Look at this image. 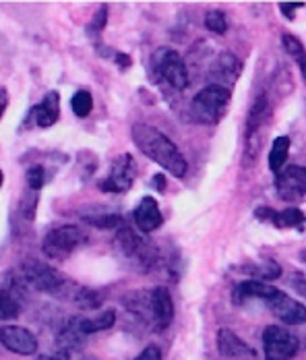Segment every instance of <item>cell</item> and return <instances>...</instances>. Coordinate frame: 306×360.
<instances>
[{
    "label": "cell",
    "mask_w": 306,
    "mask_h": 360,
    "mask_svg": "<svg viewBox=\"0 0 306 360\" xmlns=\"http://www.w3.org/2000/svg\"><path fill=\"white\" fill-rule=\"evenodd\" d=\"M248 360H253V359H248Z\"/></svg>",
    "instance_id": "ab89813d"
},
{
    "label": "cell",
    "mask_w": 306,
    "mask_h": 360,
    "mask_svg": "<svg viewBox=\"0 0 306 360\" xmlns=\"http://www.w3.org/2000/svg\"><path fill=\"white\" fill-rule=\"evenodd\" d=\"M205 27L217 36H224L228 32V19H226V13L219 11V8H211L207 11L205 15Z\"/></svg>",
    "instance_id": "d4e9b609"
},
{
    "label": "cell",
    "mask_w": 306,
    "mask_h": 360,
    "mask_svg": "<svg viewBox=\"0 0 306 360\" xmlns=\"http://www.w3.org/2000/svg\"><path fill=\"white\" fill-rule=\"evenodd\" d=\"M298 63V67H300V71H302V77H305V81H306V54L300 58V60H296Z\"/></svg>",
    "instance_id": "8d00e7d4"
},
{
    "label": "cell",
    "mask_w": 306,
    "mask_h": 360,
    "mask_svg": "<svg viewBox=\"0 0 306 360\" xmlns=\"http://www.w3.org/2000/svg\"><path fill=\"white\" fill-rule=\"evenodd\" d=\"M257 217L265 219V221H272L275 228H302L306 224L305 212L296 210V207L281 210V212H275L272 207H259Z\"/></svg>",
    "instance_id": "2e32d148"
},
{
    "label": "cell",
    "mask_w": 306,
    "mask_h": 360,
    "mask_svg": "<svg viewBox=\"0 0 306 360\" xmlns=\"http://www.w3.org/2000/svg\"><path fill=\"white\" fill-rule=\"evenodd\" d=\"M44 182H46V170H44V166H39V164H35L32 166L30 170H27V186L37 193L42 186H44Z\"/></svg>",
    "instance_id": "83f0119b"
},
{
    "label": "cell",
    "mask_w": 306,
    "mask_h": 360,
    "mask_svg": "<svg viewBox=\"0 0 306 360\" xmlns=\"http://www.w3.org/2000/svg\"><path fill=\"white\" fill-rule=\"evenodd\" d=\"M272 313L283 325H300L306 323V307L302 302L294 300L292 296L283 294L281 290L267 302Z\"/></svg>",
    "instance_id": "7c38bea8"
},
{
    "label": "cell",
    "mask_w": 306,
    "mask_h": 360,
    "mask_svg": "<svg viewBox=\"0 0 306 360\" xmlns=\"http://www.w3.org/2000/svg\"><path fill=\"white\" fill-rule=\"evenodd\" d=\"M135 182V162L131 153H122L112 162L108 176L100 182L103 193H127Z\"/></svg>",
    "instance_id": "ba28073f"
},
{
    "label": "cell",
    "mask_w": 306,
    "mask_h": 360,
    "mask_svg": "<svg viewBox=\"0 0 306 360\" xmlns=\"http://www.w3.org/2000/svg\"><path fill=\"white\" fill-rule=\"evenodd\" d=\"M131 137L135 141L136 149L145 158H149L155 164H160L162 168H166L172 176L182 179L186 174L189 166H186L184 155L180 153V149L172 143V139H168L162 131H158L151 124L136 122L135 127L131 129Z\"/></svg>",
    "instance_id": "7a4b0ae2"
},
{
    "label": "cell",
    "mask_w": 306,
    "mask_h": 360,
    "mask_svg": "<svg viewBox=\"0 0 306 360\" xmlns=\"http://www.w3.org/2000/svg\"><path fill=\"white\" fill-rule=\"evenodd\" d=\"M300 259H302V261L306 263V249H305V251H300Z\"/></svg>",
    "instance_id": "74e56055"
},
{
    "label": "cell",
    "mask_w": 306,
    "mask_h": 360,
    "mask_svg": "<svg viewBox=\"0 0 306 360\" xmlns=\"http://www.w3.org/2000/svg\"><path fill=\"white\" fill-rule=\"evenodd\" d=\"M267 114H269L267 98L265 96H259L255 100V104L250 106V114H248V137H253L261 129V124L267 120Z\"/></svg>",
    "instance_id": "7402d4cb"
},
{
    "label": "cell",
    "mask_w": 306,
    "mask_h": 360,
    "mask_svg": "<svg viewBox=\"0 0 306 360\" xmlns=\"http://www.w3.org/2000/svg\"><path fill=\"white\" fill-rule=\"evenodd\" d=\"M116 65H120L122 69H129V67H131V58H129L127 54L118 52V54H116Z\"/></svg>",
    "instance_id": "e575fe53"
},
{
    "label": "cell",
    "mask_w": 306,
    "mask_h": 360,
    "mask_svg": "<svg viewBox=\"0 0 306 360\" xmlns=\"http://www.w3.org/2000/svg\"><path fill=\"white\" fill-rule=\"evenodd\" d=\"M151 71L155 79H162L172 89L184 91L189 87V69L182 56L172 48H160L151 58Z\"/></svg>",
    "instance_id": "5b68a950"
},
{
    "label": "cell",
    "mask_w": 306,
    "mask_h": 360,
    "mask_svg": "<svg viewBox=\"0 0 306 360\" xmlns=\"http://www.w3.org/2000/svg\"><path fill=\"white\" fill-rule=\"evenodd\" d=\"M300 6H302V2H281V4H279L281 13H283L288 19H294V8H300Z\"/></svg>",
    "instance_id": "1f68e13d"
},
{
    "label": "cell",
    "mask_w": 306,
    "mask_h": 360,
    "mask_svg": "<svg viewBox=\"0 0 306 360\" xmlns=\"http://www.w3.org/2000/svg\"><path fill=\"white\" fill-rule=\"evenodd\" d=\"M153 186H155L158 191H164V188H166V176H164V174H155V176H153Z\"/></svg>",
    "instance_id": "d590c367"
},
{
    "label": "cell",
    "mask_w": 306,
    "mask_h": 360,
    "mask_svg": "<svg viewBox=\"0 0 306 360\" xmlns=\"http://www.w3.org/2000/svg\"><path fill=\"white\" fill-rule=\"evenodd\" d=\"M265 360H292L300 348V340L283 325H269L263 331Z\"/></svg>",
    "instance_id": "52a82bcc"
},
{
    "label": "cell",
    "mask_w": 306,
    "mask_h": 360,
    "mask_svg": "<svg viewBox=\"0 0 306 360\" xmlns=\"http://www.w3.org/2000/svg\"><path fill=\"white\" fill-rule=\"evenodd\" d=\"M85 360H96V359H85Z\"/></svg>",
    "instance_id": "f35d334b"
},
{
    "label": "cell",
    "mask_w": 306,
    "mask_h": 360,
    "mask_svg": "<svg viewBox=\"0 0 306 360\" xmlns=\"http://www.w3.org/2000/svg\"><path fill=\"white\" fill-rule=\"evenodd\" d=\"M87 243V234L79 226H58L50 230L42 240V251L48 259H67L68 255L77 251Z\"/></svg>",
    "instance_id": "8992f818"
},
{
    "label": "cell",
    "mask_w": 306,
    "mask_h": 360,
    "mask_svg": "<svg viewBox=\"0 0 306 360\" xmlns=\"http://www.w3.org/2000/svg\"><path fill=\"white\" fill-rule=\"evenodd\" d=\"M70 108H72V112H75L79 118L89 116L91 110H94V96H91L87 89L77 91V94L72 96V100H70Z\"/></svg>",
    "instance_id": "cb8c5ba5"
},
{
    "label": "cell",
    "mask_w": 306,
    "mask_h": 360,
    "mask_svg": "<svg viewBox=\"0 0 306 360\" xmlns=\"http://www.w3.org/2000/svg\"><path fill=\"white\" fill-rule=\"evenodd\" d=\"M135 360H162V352L158 346H147Z\"/></svg>",
    "instance_id": "4dcf8cb0"
},
{
    "label": "cell",
    "mask_w": 306,
    "mask_h": 360,
    "mask_svg": "<svg viewBox=\"0 0 306 360\" xmlns=\"http://www.w3.org/2000/svg\"><path fill=\"white\" fill-rule=\"evenodd\" d=\"M116 245L120 247V251L127 257L136 259L139 263H143L145 267H151L155 261V252L151 249V245H147V240H143L141 236H136L131 228H120L118 236H116Z\"/></svg>",
    "instance_id": "8fae6325"
},
{
    "label": "cell",
    "mask_w": 306,
    "mask_h": 360,
    "mask_svg": "<svg viewBox=\"0 0 306 360\" xmlns=\"http://www.w3.org/2000/svg\"><path fill=\"white\" fill-rule=\"evenodd\" d=\"M70 286L67 278L44 261L27 259L15 269L6 274V290L17 294L27 292H46V294H60Z\"/></svg>",
    "instance_id": "6da1fadb"
},
{
    "label": "cell",
    "mask_w": 306,
    "mask_h": 360,
    "mask_svg": "<svg viewBox=\"0 0 306 360\" xmlns=\"http://www.w3.org/2000/svg\"><path fill=\"white\" fill-rule=\"evenodd\" d=\"M279 290L269 286L267 282H261V280H246V282H240L238 286L232 292V302L234 304H244L246 300H263L265 304L272 300L273 296L277 294Z\"/></svg>",
    "instance_id": "9a60e30c"
},
{
    "label": "cell",
    "mask_w": 306,
    "mask_h": 360,
    "mask_svg": "<svg viewBox=\"0 0 306 360\" xmlns=\"http://www.w3.org/2000/svg\"><path fill=\"white\" fill-rule=\"evenodd\" d=\"M56 344L60 348V352H75V350H81V346L85 344V333L79 329V325L72 319H68V323L58 331L56 335Z\"/></svg>",
    "instance_id": "d6986e66"
},
{
    "label": "cell",
    "mask_w": 306,
    "mask_h": 360,
    "mask_svg": "<svg viewBox=\"0 0 306 360\" xmlns=\"http://www.w3.org/2000/svg\"><path fill=\"white\" fill-rule=\"evenodd\" d=\"M217 348L222 356L226 359H240V356H250L253 359V348H248L238 335L230 329H219L217 333Z\"/></svg>",
    "instance_id": "ac0fdd59"
},
{
    "label": "cell",
    "mask_w": 306,
    "mask_h": 360,
    "mask_svg": "<svg viewBox=\"0 0 306 360\" xmlns=\"http://www.w3.org/2000/svg\"><path fill=\"white\" fill-rule=\"evenodd\" d=\"M21 313V302L17 300V296L11 290L2 288L0 292V317L2 321H11Z\"/></svg>",
    "instance_id": "603a6c76"
},
{
    "label": "cell",
    "mask_w": 306,
    "mask_h": 360,
    "mask_svg": "<svg viewBox=\"0 0 306 360\" xmlns=\"http://www.w3.org/2000/svg\"><path fill=\"white\" fill-rule=\"evenodd\" d=\"M127 307L143 321L153 325L155 331L168 329L174 319V302L168 288L158 286L153 290H139L127 296Z\"/></svg>",
    "instance_id": "3957f363"
},
{
    "label": "cell",
    "mask_w": 306,
    "mask_h": 360,
    "mask_svg": "<svg viewBox=\"0 0 306 360\" xmlns=\"http://www.w3.org/2000/svg\"><path fill=\"white\" fill-rule=\"evenodd\" d=\"M58 116H60V96H58V91H48L46 98L35 108H32V118H34L35 124L42 127V129L52 127L58 120Z\"/></svg>",
    "instance_id": "e0dca14e"
},
{
    "label": "cell",
    "mask_w": 306,
    "mask_h": 360,
    "mask_svg": "<svg viewBox=\"0 0 306 360\" xmlns=\"http://www.w3.org/2000/svg\"><path fill=\"white\" fill-rule=\"evenodd\" d=\"M35 207H37V193L32 191V195H27L21 203H19V212L27 219H34L35 217Z\"/></svg>",
    "instance_id": "f546056e"
},
{
    "label": "cell",
    "mask_w": 306,
    "mask_h": 360,
    "mask_svg": "<svg viewBox=\"0 0 306 360\" xmlns=\"http://www.w3.org/2000/svg\"><path fill=\"white\" fill-rule=\"evenodd\" d=\"M35 360H70V354L68 352H54V354H42L39 359Z\"/></svg>",
    "instance_id": "d6a6232c"
},
{
    "label": "cell",
    "mask_w": 306,
    "mask_h": 360,
    "mask_svg": "<svg viewBox=\"0 0 306 360\" xmlns=\"http://www.w3.org/2000/svg\"><path fill=\"white\" fill-rule=\"evenodd\" d=\"M281 44H283V50H286L290 56H294L296 60H300V58L305 56V48H302L300 39L294 37L292 34H283V36H281Z\"/></svg>",
    "instance_id": "4316f807"
},
{
    "label": "cell",
    "mask_w": 306,
    "mask_h": 360,
    "mask_svg": "<svg viewBox=\"0 0 306 360\" xmlns=\"http://www.w3.org/2000/svg\"><path fill=\"white\" fill-rule=\"evenodd\" d=\"M75 321L79 325V329L89 335V333H96V331H103V329H110L114 321H116V313L112 309H106L100 315L96 317H75Z\"/></svg>",
    "instance_id": "ffe728a7"
},
{
    "label": "cell",
    "mask_w": 306,
    "mask_h": 360,
    "mask_svg": "<svg viewBox=\"0 0 306 360\" xmlns=\"http://www.w3.org/2000/svg\"><path fill=\"white\" fill-rule=\"evenodd\" d=\"M83 221L94 228H125V219L118 214H96V216H83Z\"/></svg>",
    "instance_id": "484cf974"
},
{
    "label": "cell",
    "mask_w": 306,
    "mask_h": 360,
    "mask_svg": "<svg viewBox=\"0 0 306 360\" xmlns=\"http://www.w3.org/2000/svg\"><path fill=\"white\" fill-rule=\"evenodd\" d=\"M240 72H242V63L238 60V56H234L232 52H222L213 60V65L209 69V77H213L215 85L230 89L238 81Z\"/></svg>",
    "instance_id": "4fadbf2b"
},
{
    "label": "cell",
    "mask_w": 306,
    "mask_h": 360,
    "mask_svg": "<svg viewBox=\"0 0 306 360\" xmlns=\"http://www.w3.org/2000/svg\"><path fill=\"white\" fill-rule=\"evenodd\" d=\"M288 153H290V137H277L272 145V151H269V170L272 172H281L283 170V164L288 160Z\"/></svg>",
    "instance_id": "44dd1931"
},
{
    "label": "cell",
    "mask_w": 306,
    "mask_h": 360,
    "mask_svg": "<svg viewBox=\"0 0 306 360\" xmlns=\"http://www.w3.org/2000/svg\"><path fill=\"white\" fill-rule=\"evenodd\" d=\"M275 188L283 201H296L306 195V168L305 166H288L283 168L277 179Z\"/></svg>",
    "instance_id": "9c48e42d"
},
{
    "label": "cell",
    "mask_w": 306,
    "mask_h": 360,
    "mask_svg": "<svg viewBox=\"0 0 306 360\" xmlns=\"http://www.w3.org/2000/svg\"><path fill=\"white\" fill-rule=\"evenodd\" d=\"M290 284H292V288L298 290L300 294H305L306 296V278H300V276H298V278H296V280H292Z\"/></svg>",
    "instance_id": "836d02e7"
},
{
    "label": "cell",
    "mask_w": 306,
    "mask_h": 360,
    "mask_svg": "<svg viewBox=\"0 0 306 360\" xmlns=\"http://www.w3.org/2000/svg\"><path fill=\"white\" fill-rule=\"evenodd\" d=\"M230 100H232V91L228 87H222V85H207L203 87L191 102V114L195 118V122H201V124H217L230 106Z\"/></svg>",
    "instance_id": "277c9868"
},
{
    "label": "cell",
    "mask_w": 306,
    "mask_h": 360,
    "mask_svg": "<svg viewBox=\"0 0 306 360\" xmlns=\"http://www.w3.org/2000/svg\"><path fill=\"white\" fill-rule=\"evenodd\" d=\"M135 224L143 234H149V232L158 230L164 224V216L160 212V205L151 195H147V197H143L139 201V205L135 207Z\"/></svg>",
    "instance_id": "5bb4252c"
},
{
    "label": "cell",
    "mask_w": 306,
    "mask_h": 360,
    "mask_svg": "<svg viewBox=\"0 0 306 360\" xmlns=\"http://www.w3.org/2000/svg\"><path fill=\"white\" fill-rule=\"evenodd\" d=\"M0 340H2V346L15 354H21V356H32L37 352V340L35 335L25 329V327H19V325H4L2 331H0Z\"/></svg>",
    "instance_id": "30bf717a"
},
{
    "label": "cell",
    "mask_w": 306,
    "mask_h": 360,
    "mask_svg": "<svg viewBox=\"0 0 306 360\" xmlns=\"http://www.w3.org/2000/svg\"><path fill=\"white\" fill-rule=\"evenodd\" d=\"M106 19H108V6H102L98 13H96V17H94V21L89 23V27H87V34H102L103 27H106Z\"/></svg>",
    "instance_id": "f1b7e54d"
}]
</instances>
